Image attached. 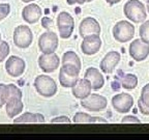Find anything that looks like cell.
<instances>
[{"mask_svg":"<svg viewBox=\"0 0 149 140\" xmlns=\"http://www.w3.org/2000/svg\"><path fill=\"white\" fill-rule=\"evenodd\" d=\"M124 16L134 23H142L146 20V7L139 0H128L123 6Z\"/></svg>","mask_w":149,"mask_h":140,"instance_id":"cell-1","label":"cell"},{"mask_svg":"<svg viewBox=\"0 0 149 140\" xmlns=\"http://www.w3.org/2000/svg\"><path fill=\"white\" fill-rule=\"evenodd\" d=\"M34 87L38 94L45 98H51L57 92V84L55 80L47 75H40L34 80Z\"/></svg>","mask_w":149,"mask_h":140,"instance_id":"cell-2","label":"cell"},{"mask_svg":"<svg viewBox=\"0 0 149 140\" xmlns=\"http://www.w3.org/2000/svg\"><path fill=\"white\" fill-rule=\"evenodd\" d=\"M80 69L72 64H62L59 70V83L65 88H70L79 80Z\"/></svg>","mask_w":149,"mask_h":140,"instance_id":"cell-3","label":"cell"},{"mask_svg":"<svg viewBox=\"0 0 149 140\" xmlns=\"http://www.w3.org/2000/svg\"><path fill=\"white\" fill-rule=\"evenodd\" d=\"M135 35V26L128 21H119L113 27V37L118 43H127Z\"/></svg>","mask_w":149,"mask_h":140,"instance_id":"cell-4","label":"cell"},{"mask_svg":"<svg viewBox=\"0 0 149 140\" xmlns=\"http://www.w3.org/2000/svg\"><path fill=\"white\" fill-rule=\"evenodd\" d=\"M57 27L61 38H68L72 36L74 28V20L68 12H61L57 17Z\"/></svg>","mask_w":149,"mask_h":140,"instance_id":"cell-5","label":"cell"},{"mask_svg":"<svg viewBox=\"0 0 149 140\" xmlns=\"http://www.w3.org/2000/svg\"><path fill=\"white\" fill-rule=\"evenodd\" d=\"M33 42L31 29L26 25H19L14 31V43L18 48L26 49Z\"/></svg>","mask_w":149,"mask_h":140,"instance_id":"cell-6","label":"cell"},{"mask_svg":"<svg viewBox=\"0 0 149 140\" xmlns=\"http://www.w3.org/2000/svg\"><path fill=\"white\" fill-rule=\"evenodd\" d=\"M108 105L107 99L97 93H90L88 97L81 100V106L89 111L97 112L106 109Z\"/></svg>","mask_w":149,"mask_h":140,"instance_id":"cell-7","label":"cell"},{"mask_svg":"<svg viewBox=\"0 0 149 140\" xmlns=\"http://www.w3.org/2000/svg\"><path fill=\"white\" fill-rule=\"evenodd\" d=\"M58 35L53 31H47L38 38V48L42 53H54L58 48Z\"/></svg>","mask_w":149,"mask_h":140,"instance_id":"cell-8","label":"cell"},{"mask_svg":"<svg viewBox=\"0 0 149 140\" xmlns=\"http://www.w3.org/2000/svg\"><path fill=\"white\" fill-rule=\"evenodd\" d=\"M130 55L136 61H143L149 55V44L142 40L137 38L130 45Z\"/></svg>","mask_w":149,"mask_h":140,"instance_id":"cell-9","label":"cell"},{"mask_svg":"<svg viewBox=\"0 0 149 140\" xmlns=\"http://www.w3.org/2000/svg\"><path fill=\"white\" fill-rule=\"evenodd\" d=\"M112 106L119 113H127L134 106V99L130 93H118L112 98Z\"/></svg>","mask_w":149,"mask_h":140,"instance_id":"cell-10","label":"cell"},{"mask_svg":"<svg viewBox=\"0 0 149 140\" xmlns=\"http://www.w3.org/2000/svg\"><path fill=\"white\" fill-rule=\"evenodd\" d=\"M26 69V63L24 59L18 56H10L5 62V71L10 77L18 78L24 74Z\"/></svg>","mask_w":149,"mask_h":140,"instance_id":"cell-11","label":"cell"},{"mask_svg":"<svg viewBox=\"0 0 149 140\" xmlns=\"http://www.w3.org/2000/svg\"><path fill=\"white\" fill-rule=\"evenodd\" d=\"M60 59L58 55L54 53H42L38 57V65L45 73H53L59 68Z\"/></svg>","mask_w":149,"mask_h":140,"instance_id":"cell-12","label":"cell"},{"mask_svg":"<svg viewBox=\"0 0 149 140\" xmlns=\"http://www.w3.org/2000/svg\"><path fill=\"white\" fill-rule=\"evenodd\" d=\"M102 40L100 34H91L84 36L81 44V50L85 55H94L100 51Z\"/></svg>","mask_w":149,"mask_h":140,"instance_id":"cell-13","label":"cell"},{"mask_svg":"<svg viewBox=\"0 0 149 140\" xmlns=\"http://www.w3.org/2000/svg\"><path fill=\"white\" fill-rule=\"evenodd\" d=\"M100 30L102 29H100V25L98 21L96 19L91 18V17H87V18L83 19L79 26L80 35L82 37L91 34H100Z\"/></svg>","mask_w":149,"mask_h":140,"instance_id":"cell-14","label":"cell"},{"mask_svg":"<svg viewBox=\"0 0 149 140\" xmlns=\"http://www.w3.org/2000/svg\"><path fill=\"white\" fill-rule=\"evenodd\" d=\"M121 56L117 51H110L105 55V57L102 59L100 64V68L102 72L105 74H112L114 72L115 68L120 61Z\"/></svg>","mask_w":149,"mask_h":140,"instance_id":"cell-15","label":"cell"},{"mask_svg":"<svg viewBox=\"0 0 149 140\" xmlns=\"http://www.w3.org/2000/svg\"><path fill=\"white\" fill-rule=\"evenodd\" d=\"M42 8L35 3H31L25 6L22 10V18L25 22L29 24H34L40 21L42 18Z\"/></svg>","mask_w":149,"mask_h":140,"instance_id":"cell-16","label":"cell"},{"mask_svg":"<svg viewBox=\"0 0 149 140\" xmlns=\"http://www.w3.org/2000/svg\"><path fill=\"white\" fill-rule=\"evenodd\" d=\"M84 78H86L91 84L93 90H98L100 89L104 84H105V79L102 77V73L96 68H88L85 72Z\"/></svg>","mask_w":149,"mask_h":140,"instance_id":"cell-17","label":"cell"},{"mask_svg":"<svg viewBox=\"0 0 149 140\" xmlns=\"http://www.w3.org/2000/svg\"><path fill=\"white\" fill-rule=\"evenodd\" d=\"M72 88V96L76 99H79V100H82V99H85L86 97H88L91 93V90H92L90 82L86 78L79 79Z\"/></svg>","mask_w":149,"mask_h":140,"instance_id":"cell-18","label":"cell"},{"mask_svg":"<svg viewBox=\"0 0 149 140\" xmlns=\"http://www.w3.org/2000/svg\"><path fill=\"white\" fill-rule=\"evenodd\" d=\"M42 124L45 123V117L40 113H31L26 112L19 117L14 118V124Z\"/></svg>","mask_w":149,"mask_h":140,"instance_id":"cell-19","label":"cell"},{"mask_svg":"<svg viewBox=\"0 0 149 140\" xmlns=\"http://www.w3.org/2000/svg\"><path fill=\"white\" fill-rule=\"evenodd\" d=\"M6 107V114L10 118H14L17 115H19L22 112L24 107V104L22 102V99H12L8 100L5 104Z\"/></svg>","mask_w":149,"mask_h":140,"instance_id":"cell-20","label":"cell"},{"mask_svg":"<svg viewBox=\"0 0 149 140\" xmlns=\"http://www.w3.org/2000/svg\"><path fill=\"white\" fill-rule=\"evenodd\" d=\"M62 64H72L81 70V59L74 51H66L62 56Z\"/></svg>","mask_w":149,"mask_h":140,"instance_id":"cell-21","label":"cell"},{"mask_svg":"<svg viewBox=\"0 0 149 140\" xmlns=\"http://www.w3.org/2000/svg\"><path fill=\"white\" fill-rule=\"evenodd\" d=\"M4 93L6 102L8 100H12V99H22V97H23L21 89L17 87L15 84H5Z\"/></svg>","mask_w":149,"mask_h":140,"instance_id":"cell-22","label":"cell"},{"mask_svg":"<svg viewBox=\"0 0 149 140\" xmlns=\"http://www.w3.org/2000/svg\"><path fill=\"white\" fill-rule=\"evenodd\" d=\"M137 85H138V78L134 74L124 75V77L121 80V86L123 87L124 89H127V90H132V89L136 88Z\"/></svg>","mask_w":149,"mask_h":140,"instance_id":"cell-23","label":"cell"},{"mask_svg":"<svg viewBox=\"0 0 149 140\" xmlns=\"http://www.w3.org/2000/svg\"><path fill=\"white\" fill-rule=\"evenodd\" d=\"M93 117L84 112H77L74 115L72 121L74 124H93Z\"/></svg>","mask_w":149,"mask_h":140,"instance_id":"cell-24","label":"cell"},{"mask_svg":"<svg viewBox=\"0 0 149 140\" xmlns=\"http://www.w3.org/2000/svg\"><path fill=\"white\" fill-rule=\"evenodd\" d=\"M139 33L140 38H142L144 42L149 44V20L148 21H145L142 25L140 26Z\"/></svg>","mask_w":149,"mask_h":140,"instance_id":"cell-25","label":"cell"},{"mask_svg":"<svg viewBox=\"0 0 149 140\" xmlns=\"http://www.w3.org/2000/svg\"><path fill=\"white\" fill-rule=\"evenodd\" d=\"M9 46L5 41H1L0 43V62H2L3 60L7 58V56L9 54Z\"/></svg>","mask_w":149,"mask_h":140,"instance_id":"cell-26","label":"cell"},{"mask_svg":"<svg viewBox=\"0 0 149 140\" xmlns=\"http://www.w3.org/2000/svg\"><path fill=\"white\" fill-rule=\"evenodd\" d=\"M10 13V5L8 3H0V21L6 18Z\"/></svg>","mask_w":149,"mask_h":140,"instance_id":"cell-27","label":"cell"},{"mask_svg":"<svg viewBox=\"0 0 149 140\" xmlns=\"http://www.w3.org/2000/svg\"><path fill=\"white\" fill-rule=\"evenodd\" d=\"M140 99H141L147 106H149V84H146L142 88Z\"/></svg>","mask_w":149,"mask_h":140,"instance_id":"cell-28","label":"cell"},{"mask_svg":"<svg viewBox=\"0 0 149 140\" xmlns=\"http://www.w3.org/2000/svg\"><path fill=\"white\" fill-rule=\"evenodd\" d=\"M121 123L122 124H141V120L134 115H127L121 119Z\"/></svg>","mask_w":149,"mask_h":140,"instance_id":"cell-29","label":"cell"},{"mask_svg":"<svg viewBox=\"0 0 149 140\" xmlns=\"http://www.w3.org/2000/svg\"><path fill=\"white\" fill-rule=\"evenodd\" d=\"M51 123H52V124H70V123H72V120H70L68 116H64V115H62V116L54 117V118L51 120Z\"/></svg>","mask_w":149,"mask_h":140,"instance_id":"cell-30","label":"cell"},{"mask_svg":"<svg viewBox=\"0 0 149 140\" xmlns=\"http://www.w3.org/2000/svg\"><path fill=\"white\" fill-rule=\"evenodd\" d=\"M138 107H139L140 112L144 115H149V106H147L141 99H139L138 101Z\"/></svg>","mask_w":149,"mask_h":140,"instance_id":"cell-31","label":"cell"},{"mask_svg":"<svg viewBox=\"0 0 149 140\" xmlns=\"http://www.w3.org/2000/svg\"><path fill=\"white\" fill-rule=\"evenodd\" d=\"M4 86H5V84L0 83V108L6 104V98H5V93H4Z\"/></svg>","mask_w":149,"mask_h":140,"instance_id":"cell-32","label":"cell"},{"mask_svg":"<svg viewBox=\"0 0 149 140\" xmlns=\"http://www.w3.org/2000/svg\"><path fill=\"white\" fill-rule=\"evenodd\" d=\"M86 2V0H66V3L70 5L74 4H84Z\"/></svg>","mask_w":149,"mask_h":140,"instance_id":"cell-33","label":"cell"},{"mask_svg":"<svg viewBox=\"0 0 149 140\" xmlns=\"http://www.w3.org/2000/svg\"><path fill=\"white\" fill-rule=\"evenodd\" d=\"M107 1V3H109V4H116V3L120 2L121 0H106Z\"/></svg>","mask_w":149,"mask_h":140,"instance_id":"cell-34","label":"cell"},{"mask_svg":"<svg viewBox=\"0 0 149 140\" xmlns=\"http://www.w3.org/2000/svg\"><path fill=\"white\" fill-rule=\"evenodd\" d=\"M146 9H147V12H148V14H149V0H147V1H146Z\"/></svg>","mask_w":149,"mask_h":140,"instance_id":"cell-35","label":"cell"},{"mask_svg":"<svg viewBox=\"0 0 149 140\" xmlns=\"http://www.w3.org/2000/svg\"><path fill=\"white\" fill-rule=\"evenodd\" d=\"M22 1L25 3H30V2H32V1H34V0H22Z\"/></svg>","mask_w":149,"mask_h":140,"instance_id":"cell-36","label":"cell"},{"mask_svg":"<svg viewBox=\"0 0 149 140\" xmlns=\"http://www.w3.org/2000/svg\"><path fill=\"white\" fill-rule=\"evenodd\" d=\"M91 1H93V0H86V2H91Z\"/></svg>","mask_w":149,"mask_h":140,"instance_id":"cell-37","label":"cell"},{"mask_svg":"<svg viewBox=\"0 0 149 140\" xmlns=\"http://www.w3.org/2000/svg\"><path fill=\"white\" fill-rule=\"evenodd\" d=\"M0 43H1V33H0Z\"/></svg>","mask_w":149,"mask_h":140,"instance_id":"cell-38","label":"cell"}]
</instances>
